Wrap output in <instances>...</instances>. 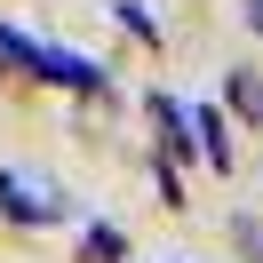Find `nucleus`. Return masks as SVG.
Segmentation results:
<instances>
[{
  "label": "nucleus",
  "mask_w": 263,
  "mask_h": 263,
  "mask_svg": "<svg viewBox=\"0 0 263 263\" xmlns=\"http://www.w3.org/2000/svg\"><path fill=\"white\" fill-rule=\"evenodd\" d=\"M120 24H128V32H136V40H160V24H152V16H144V0H120Z\"/></svg>",
  "instance_id": "obj_5"
},
{
  "label": "nucleus",
  "mask_w": 263,
  "mask_h": 263,
  "mask_svg": "<svg viewBox=\"0 0 263 263\" xmlns=\"http://www.w3.org/2000/svg\"><path fill=\"white\" fill-rule=\"evenodd\" d=\"M231 104H239L247 120H263V80L255 72H231Z\"/></svg>",
  "instance_id": "obj_4"
},
{
  "label": "nucleus",
  "mask_w": 263,
  "mask_h": 263,
  "mask_svg": "<svg viewBox=\"0 0 263 263\" xmlns=\"http://www.w3.org/2000/svg\"><path fill=\"white\" fill-rule=\"evenodd\" d=\"M192 136H199V160H208V167H231V136H223V112H208V104H199V112H192Z\"/></svg>",
  "instance_id": "obj_3"
},
{
  "label": "nucleus",
  "mask_w": 263,
  "mask_h": 263,
  "mask_svg": "<svg viewBox=\"0 0 263 263\" xmlns=\"http://www.w3.org/2000/svg\"><path fill=\"white\" fill-rule=\"evenodd\" d=\"M88 255H96V263H120V231L96 223V231H88Z\"/></svg>",
  "instance_id": "obj_6"
},
{
  "label": "nucleus",
  "mask_w": 263,
  "mask_h": 263,
  "mask_svg": "<svg viewBox=\"0 0 263 263\" xmlns=\"http://www.w3.org/2000/svg\"><path fill=\"white\" fill-rule=\"evenodd\" d=\"M0 208L16 215V223H56V215H64L48 183H24V176H0Z\"/></svg>",
  "instance_id": "obj_2"
},
{
  "label": "nucleus",
  "mask_w": 263,
  "mask_h": 263,
  "mask_svg": "<svg viewBox=\"0 0 263 263\" xmlns=\"http://www.w3.org/2000/svg\"><path fill=\"white\" fill-rule=\"evenodd\" d=\"M24 72H40V80H56V88H104V64H88V56H72V48H48V40H32V64Z\"/></svg>",
  "instance_id": "obj_1"
},
{
  "label": "nucleus",
  "mask_w": 263,
  "mask_h": 263,
  "mask_svg": "<svg viewBox=\"0 0 263 263\" xmlns=\"http://www.w3.org/2000/svg\"><path fill=\"white\" fill-rule=\"evenodd\" d=\"M247 24H255V32H263V0H247Z\"/></svg>",
  "instance_id": "obj_7"
}]
</instances>
